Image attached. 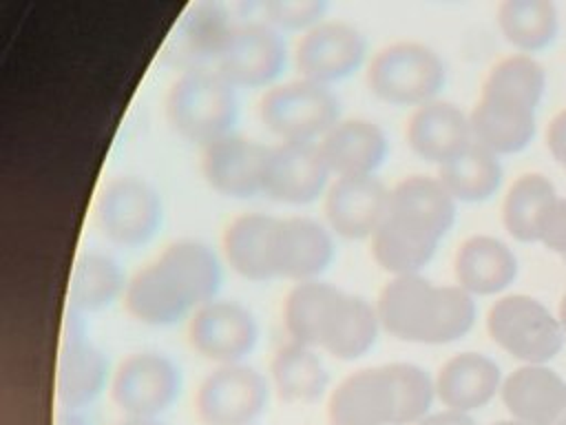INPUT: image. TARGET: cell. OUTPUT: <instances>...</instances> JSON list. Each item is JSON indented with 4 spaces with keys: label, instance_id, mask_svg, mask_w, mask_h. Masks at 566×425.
Instances as JSON below:
<instances>
[{
    "label": "cell",
    "instance_id": "obj_25",
    "mask_svg": "<svg viewBox=\"0 0 566 425\" xmlns=\"http://www.w3.org/2000/svg\"><path fill=\"white\" fill-rule=\"evenodd\" d=\"M279 217L265 212H243L234 217L221 237L228 266L248 281L276 279L274 235Z\"/></svg>",
    "mask_w": 566,
    "mask_h": 425
},
{
    "label": "cell",
    "instance_id": "obj_3",
    "mask_svg": "<svg viewBox=\"0 0 566 425\" xmlns=\"http://www.w3.org/2000/svg\"><path fill=\"white\" fill-rule=\"evenodd\" d=\"M376 310L382 330L409 343H451L475 321L473 294L458 283L438 286L422 274H402L385 283Z\"/></svg>",
    "mask_w": 566,
    "mask_h": 425
},
{
    "label": "cell",
    "instance_id": "obj_24",
    "mask_svg": "<svg viewBox=\"0 0 566 425\" xmlns=\"http://www.w3.org/2000/svg\"><path fill=\"white\" fill-rule=\"evenodd\" d=\"M500 394L511 416L522 425H553L566 407V383L546 365L517 367L502 381Z\"/></svg>",
    "mask_w": 566,
    "mask_h": 425
},
{
    "label": "cell",
    "instance_id": "obj_14",
    "mask_svg": "<svg viewBox=\"0 0 566 425\" xmlns=\"http://www.w3.org/2000/svg\"><path fill=\"white\" fill-rule=\"evenodd\" d=\"M108 379L113 376L106 354L86 339L80 312L71 308V317L64 323L55 372L57 405L69 412L86 407L104 392Z\"/></svg>",
    "mask_w": 566,
    "mask_h": 425
},
{
    "label": "cell",
    "instance_id": "obj_28",
    "mask_svg": "<svg viewBox=\"0 0 566 425\" xmlns=\"http://www.w3.org/2000/svg\"><path fill=\"white\" fill-rule=\"evenodd\" d=\"M473 144L491 151L493 155L517 153L528 146L535 135V108L480 95L469 113Z\"/></svg>",
    "mask_w": 566,
    "mask_h": 425
},
{
    "label": "cell",
    "instance_id": "obj_44",
    "mask_svg": "<svg viewBox=\"0 0 566 425\" xmlns=\"http://www.w3.org/2000/svg\"><path fill=\"white\" fill-rule=\"evenodd\" d=\"M491 425H522V423L513 418V421H497V423H491Z\"/></svg>",
    "mask_w": 566,
    "mask_h": 425
},
{
    "label": "cell",
    "instance_id": "obj_17",
    "mask_svg": "<svg viewBox=\"0 0 566 425\" xmlns=\"http://www.w3.org/2000/svg\"><path fill=\"white\" fill-rule=\"evenodd\" d=\"M380 330L376 303L334 286L316 325L314 348L334 359L354 361L374 348Z\"/></svg>",
    "mask_w": 566,
    "mask_h": 425
},
{
    "label": "cell",
    "instance_id": "obj_5",
    "mask_svg": "<svg viewBox=\"0 0 566 425\" xmlns=\"http://www.w3.org/2000/svg\"><path fill=\"white\" fill-rule=\"evenodd\" d=\"M447 80L442 58L422 42H391L367 64L369 91L396 106H420L440 93Z\"/></svg>",
    "mask_w": 566,
    "mask_h": 425
},
{
    "label": "cell",
    "instance_id": "obj_35",
    "mask_svg": "<svg viewBox=\"0 0 566 425\" xmlns=\"http://www.w3.org/2000/svg\"><path fill=\"white\" fill-rule=\"evenodd\" d=\"M398 392V425H416L427 416L433 396V379L416 363H389Z\"/></svg>",
    "mask_w": 566,
    "mask_h": 425
},
{
    "label": "cell",
    "instance_id": "obj_7",
    "mask_svg": "<svg viewBox=\"0 0 566 425\" xmlns=\"http://www.w3.org/2000/svg\"><path fill=\"white\" fill-rule=\"evenodd\" d=\"M93 219L102 237L113 246L139 248L148 243L161 226V195L150 182L137 175L113 177L95 199Z\"/></svg>",
    "mask_w": 566,
    "mask_h": 425
},
{
    "label": "cell",
    "instance_id": "obj_2",
    "mask_svg": "<svg viewBox=\"0 0 566 425\" xmlns=\"http://www.w3.org/2000/svg\"><path fill=\"white\" fill-rule=\"evenodd\" d=\"M455 199L438 177L409 175L389 188L387 215L371 257L389 274H420L455 221Z\"/></svg>",
    "mask_w": 566,
    "mask_h": 425
},
{
    "label": "cell",
    "instance_id": "obj_34",
    "mask_svg": "<svg viewBox=\"0 0 566 425\" xmlns=\"http://www.w3.org/2000/svg\"><path fill=\"white\" fill-rule=\"evenodd\" d=\"M546 89L544 66L528 53H513L491 66L480 95H491L535 108Z\"/></svg>",
    "mask_w": 566,
    "mask_h": 425
},
{
    "label": "cell",
    "instance_id": "obj_16",
    "mask_svg": "<svg viewBox=\"0 0 566 425\" xmlns=\"http://www.w3.org/2000/svg\"><path fill=\"white\" fill-rule=\"evenodd\" d=\"M329 168L318 144L279 142L270 146L263 195L287 206H307L325 197L329 188Z\"/></svg>",
    "mask_w": 566,
    "mask_h": 425
},
{
    "label": "cell",
    "instance_id": "obj_42",
    "mask_svg": "<svg viewBox=\"0 0 566 425\" xmlns=\"http://www.w3.org/2000/svg\"><path fill=\"white\" fill-rule=\"evenodd\" d=\"M559 323H562V328H564V332H566V294H564L562 301H559Z\"/></svg>",
    "mask_w": 566,
    "mask_h": 425
},
{
    "label": "cell",
    "instance_id": "obj_10",
    "mask_svg": "<svg viewBox=\"0 0 566 425\" xmlns=\"http://www.w3.org/2000/svg\"><path fill=\"white\" fill-rule=\"evenodd\" d=\"M270 390V379L256 367L217 365L197 387V418L203 425H252L265 412Z\"/></svg>",
    "mask_w": 566,
    "mask_h": 425
},
{
    "label": "cell",
    "instance_id": "obj_43",
    "mask_svg": "<svg viewBox=\"0 0 566 425\" xmlns=\"http://www.w3.org/2000/svg\"><path fill=\"white\" fill-rule=\"evenodd\" d=\"M553 425H566V407H564V412L559 414V418Z\"/></svg>",
    "mask_w": 566,
    "mask_h": 425
},
{
    "label": "cell",
    "instance_id": "obj_38",
    "mask_svg": "<svg viewBox=\"0 0 566 425\" xmlns=\"http://www.w3.org/2000/svg\"><path fill=\"white\" fill-rule=\"evenodd\" d=\"M546 144L553 153V157L562 164H566V108H562L546 128Z\"/></svg>",
    "mask_w": 566,
    "mask_h": 425
},
{
    "label": "cell",
    "instance_id": "obj_18",
    "mask_svg": "<svg viewBox=\"0 0 566 425\" xmlns=\"http://www.w3.org/2000/svg\"><path fill=\"white\" fill-rule=\"evenodd\" d=\"M270 146L232 133L201 153V175L206 184L230 199H250L263 193V177Z\"/></svg>",
    "mask_w": 566,
    "mask_h": 425
},
{
    "label": "cell",
    "instance_id": "obj_13",
    "mask_svg": "<svg viewBox=\"0 0 566 425\" xmlns=\"http://www.w3.org/2000/svg\"><path fill=\"white\" fill-rule=\"evenodd\" d=\"M285 62L287 46L279 29L268 22H241L214 69L237 89H270L283 73Z\"/></svg>",
    "mask_w": 566,
    "mask_h": 425
},
{
    "label": "cell",
    "instance_id": "obj_37",
    "mask_svg": "<svg viewBox=\"0 0 566 425\" xmlns=\"http://www.w3.org/2000/svg\"><path fill=\"white\" fill-rule=\"evenodd\" d=\"M537 239H539L544 246H548V248H553V250L566 255V199L557 197V199L548 206V210L544 212V217H542V221H539Z\"/></svg>",
    "mask_w": 566,
    "mask_h": 425
},
{
    "label": "cell",
    "instance_id": "obj_32",
    "mask_svg": "<svg viewBox=\"0 0 566 425\" xmlns=\"http://www.w3.org/2000/svg\"><path fill=\"white\" fill-rule=\"evenodd\" d=\"M555 199L557 193L548 177L539 173L520 175L502 201L504 228L517 241H537L539 221Z\"/></svg>",
    "mask_w": 566,
    "mask_h": 425
},
{
    "label": "cell",
    "instance_id": "obj_36",
    "mask_svg": "<svg viewBox=\"0 0 566 425\" xmlns=\"http://www.w3.org/2000/svg\"><path fill=\"white\" fill-rule=\"evenodd\" d=\"M327 4L323 0H270L263 4L268 24L279 31H310L323 22Z\"/></svg>",
    "mask_w": 566,
    "mask_h": 425
},
{
    "label": "cell",
    "instance_id": "obj_22",
    "mask_svg": "<svg viewBox=\"0 0 566 425\" xmlns=\"http://www.w3.org/2000/svg\"><path fill=\"white\" fill-rule=\"evenodd\" d=\"M318 148L332 175L371 177L387 159L389 139L374 120L347 117L327 131Z\"/></svg>",
    "mask_w": 566,
    "mask_h": 425
},
{
    "label": "cell",
    "instance_id": "obj_15",
    "mask_svg": "<svg viewBox=\"0 0 566 425\" xmlns=\"http://www.w3.org/2000/svg\"><path fill=\"white\" fill-rule=\"evenodd\" d=\"M329 425H398V392L389 363L347 374L327 398Z\"/></svg>",
    "mask_w": 566,
    "mask_h": 425
},
{
    "label": "cell",
    "instance_id": "obj_30",
    "mask_svg": "<svg viewBox=\"0 0 566 425\" xmlns=\"http://www.w3.org/2000/svg\"><path fill=\"white\" fill-rule=\"evenodd\" d=\"M119 263L106 252L82 255L69 279V301L77 312H99L126 292Z\"/></svg>",
    "mask_w": 566,
    "mask_h": 425
},
{
    "label": "cell",
    "instance_id": "obj_19",
    "mask_svg": "<svg viewBox=\"0 0 566 425\" xmlns=\"http://www.w3.org/2000/svg\"><path fill=\"white\" fill-rule=\"evenodd\" d=\"M389 206V188L376 177H336L325 193L329 230L345 239H371Z\"/></svg>",
    "mask_w": 566,
    "mask_h": 425
},
{
    "label": "cell",
    "instance_id": "obj_31",
    "mask_svg": "<svg viewBox=\"0 0 566 425\" xmlns=\"http://www.w3.org/2000/svg\"><path fill=\"white\" fill-rule=\"evenodd\" d=\"M438 179L455 201H484L502 184V164L491 151L471 144L467 151L440 166Z\"/></svg>",
    "mask_w": 566,
    "mask_h": 425
},
{
    "label": "cell",
    "instance_id": "obj_8",
    "mask_svg": "<svg viewBox=\"0 0 566 425\" xmlns=\"http://www.w3.org/2000/svg\"><path fill=\"white\" fill-rule=\"evenodd\" d=\"M491 339L520 361L542 365L551 361L564 343L562 323L548 308L528 294H506L486 314Z\"/></svg>",
    "mask_w": 566,
    "mask_h": 425
},
{
    "label": "cell",
    "instance_id": "obj_23",
    "mask_svg": "<svg viewBox=\"0 0 566 425\" xmlns=\"http://www.w3.org/2000/svg\"><path fill=\"white\" fill-rule=\"evenodd\" d=\"M405 137L418 157L440 166L473 144L469 115L447 100H431L416 106Z\"/></svg>",
    "mask_w": 566,
    "mask_h": 425
},
{
    "label": "cell",
    "instance_id": "obj_29",
    "mask_svg": "<svg viewBox=\"0 0 566 425\" xmlns=\"http://www.w3.org/2000/svg\"><path fill=\"white\" fill-rule=\"evenodd\" d=\"M270 385L290 405L316 403L329 387V372L316 348L287 341L270 363Z\"/></svg>",
    "mask_w": 566,
    "mask_h": 425
},
{
    "label": "cell",
    "instance_id": "obj_41",
    "mask_svg": "<svg viewBox=\"0 0 566 425\" xmlns=\"http://www.w3.org/2000/svg\"><path fill=\"white\" fill-rule=\"evenodd\" d=\"M115 425H166L159 418H139V416H124L122 421H117Z\"/></svg>",
    "mask_w": 566,
    "mask_h": 425
},
{
    "label": "cell",
    "instance_id": "obj_1",
    "mask_svg": "<svg viewBox=\"0 0 566 425\" xmlns=\"http://www.w3.org/2000/svg\"><path fill=\"white\" fill-rule=\"evenodd\" d=\"M223 268L217 252L197 239L168 243L126 283L128 314L153 328H166L217 299Z\"/></svg>",
    "mask_w": 566,
    "mask_h": 425
},
{
    "label": "cell",
    "instance_id": "obj_45",
    "mask_svg": "<svg viewBox=\"0 0 566 425\" xmlns=\"http://www.w3.org/2000/svg\"><path fill=\"white\" fill-rule=\"evenodd\" d=\"M564 259H566V255H564Z\"/></svg>",
    "mask_w": 566,
    "mask_h": 425
},
{
    "label": "cell",
    "instance_id": "obj_21",
    "mask_svg": "<svg viewBox=\"0 0 566 425\" xmlns=\"http://www.w3.org/2000/svg\"><path fill=\"white\" fill-rule=\"evenodd\" d=\"M237 22L219 2H197L188 7L166 44L164 58L181 71L206 66L221 58Z\"/></svg>",
    "mask_w": 566,
    "mask_h": 425
},
{
    "label": "cell",
    "instance_id": "obj_40",
    "mask_svg": "<svg viewBox=\"0 0 566 425\" xmlns=\"http://www.w3.org/2000/svg\"><path fill=\"white\" fill-rule=\"evenodd\" d=\"M53 425H91L84 416H80L77 412H69V410H60L55 414Z\"/></svg>",
    "mask_w": 566,
    "mask_h": 425
},
{
    "label": "cell",
    "instance_id": "obj_33",
    "mask_svg": "<svg viewBox=\"0 0 566 425\" xmlns=\"http://www.w3.org/2000/svg\"><path fill=\"white\" fill-rule=\"evenodd\" d=\"M497 24L513 46L537 51L557 35V9L551 0H504L497 7Z\"/></svg>",
    "mask_w": 566,
    "mask_h": 425
},
{
    "label": "cell",
    "instance_id": "obj_20",
    "mask_svg": "<svg viewBox=\"0 0 566 425\" xmlns=\"http://www.w3.org/2000/svg\"><path fill=\"white\" fill-rule=\"evenodd\" d=\"M336 246L332 230L312 217H283L274 235L276 279L294 283L318 279L334 261Z\"/></svg>",
    "mask_w": 566,
    "mask_h": 425
},
{
    "label": "cell",
    "instance_id": "obj_11",
    "mask_svg": "<svg viewBox=\"0 0 566 425\" xmlns=\"http://www.w3.org/2000/svg\"><path fill=\"white\" fill-rule=\"evenodd\" d=\"M188 343L217 365L243 363L259 343V321L243 303L217 297L190 314Z\"/></svg>",
    "mask_w": 566,
    "mask_h": 425
},
{
    "label": "cell",
    "instance_id": "obj_4",
    "mask_svg": "<svg viewBox=\"0 0 566 425\" xmlns=\"http://www.w3.org/2000/svg\"><path fill=\"white\" fill-rule=\"evenodd\" d=\"M237 91L217 69H186L168 89L166 120L179 137L206 148L234 133L239 120Z\"/></svg>",
    "mask_w": 566,
    "mask_h": 425
},
{
    "label": "cell",
    "instance_id": "obj_6",
    "mask_svg": "<svg viewBox=\"0 0 566 425\" xmlns=\"http://www.w3.org/2000/svg\"><path fill=\"white\" fill-rule=\"evenodd\" d=\"M259 117L281 142L312 144H318L343 120L336 93L303 77L270 86L259 102Z\"/></svg>",
    "mask_w": 566,
    "mask_h": 425
},
{
    "label": "cell",
    "instance_id": "obj_27",
    "mask_svg": "<svg viewBox=\"0 0 566 425\" xmlns=\"http://www.w3.org/2000/svg\"><path fill=\"white\" fill-rule=\"evenodd\" d=\"M455 283L469 294H495L509 288L517 274V257L497 237L471 235L467 237L453 259Z\"/></svg>",
    "mask_w": 566,
    "mask_h": 425
},
{
    "label": "cell",
    "instance_id": "obj_39",
    "mask_svg": "<svg viewBox=\"0 0 566 425\" xmlns=\"http://www.w3.org/2000/svg\"><path fill=\"white\" fill-rule=\"evenodd\" d=\"M416 425H475V421L464 412L442 410V412H436V414H427Z\"/></svg>",
    "mask_w": 566,
    "mask_h": 425
},
{
    "label": "cell",
    "instance_id": "obj_9",
    "mask_svg": "<svg viewBox=\"0 0 566 425\" xmlns=\"http://www.w3.org/2000/svg\"><path fill=\"white\" fill-rule=\"evenodd\" d=\"M181 385V370L168 354L142 350L117 363L111 379V396L126 416L159 418L175 405Z\"/></svg>",
    "mask_w": 566,
    "mask_h": 425
},
{
    "label": "cell",
    "instance_id": "obj_26",
    "mask_svg": "<svg viewBox=\"0 0 566 425\" xmlns=\"http://www.w3.org/2000/svg\"><path fill=\"white\" fill-rule=\"evenodd\" d=\"M436 396L447 410L473 412L484 407L502 387L500 365L480 352L451 356L436 374Z\"/></svg>",
    "mask_w": 566,
    "mask_h": 425
},
{
    "label": "cell",
    "instance_id": "obj_12",
    "mask_svg": "<svg viewBox=\"0 0 566 425\" xmlns=\"http://www.w3.org/2000/svg\"><path fill=\"white\" fill-rule=\"evenodd\" d=\"M367 58V38L345 20H323L301 33L294 64L303 80L334 84L354 75Z\"/></svg>",
    "mask_w": 566,
    "mask_h": 425
}]
</instances>
